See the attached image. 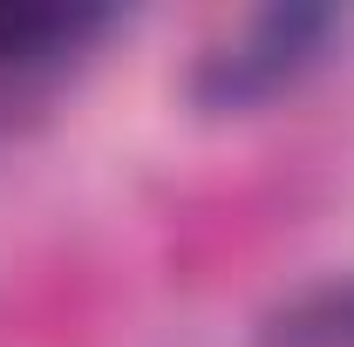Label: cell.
Masks as SVG:
<instances>
[{
	"instance_id": "obj_3",
	"label": "cell",
	"mask_w": 354,
	"mask_h": 347,
	"mask_svg": "<svg viewBox=\"0 0 354 347\" xmlns=\"http://www.w3.org/2000/svg\"><path fill=\"white\" fill-rule=\"evenodd\" d=\"M266 347H354V286H320L266 320Z\"/></svg>"
},
{
	"instance_id": "obj_2",
	"label": "cell",
	"mask_w": 354,
	"mask_h": 347,
	"mask_svg": "<svg viewBox=\"0 0 354 347\" xmlns=\"http://www.w3.org/2000/svg\"><path fill=\"white\" fill-rule=\"evenodd\" d=\"M109 28L116 14L88 0H0V68L14 75L62 68L68 55H88Z\"/></svg>"
},
{
	"instance_id": "obj_1",
	"label": "cell",
	"mask_w": 354,
	"mask_h": 347,
	"mask_svg": "<svg viewBox=\"0 0 354 347\" xmlns=\"http://www.w3.org/2000/svg\"><path fill=\"white\" fill-rule=\"evenodd\" d=\"M348 35V14L334 7H313V0H286V7H259L245 14L232 35L198 55L191 68V102L212 109V116H245V109H266L279 95L320 75L334 62V48Z\"/></svg>"
}]
</instances>
